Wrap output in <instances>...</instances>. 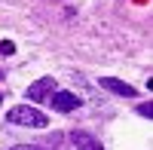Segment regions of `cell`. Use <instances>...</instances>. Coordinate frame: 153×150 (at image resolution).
<instances>
[{"instance_id":"9","label":"cell","mask_w":153,"mask_h":150,"mask_svg":"<svg viewBox=\"0 0 153 150\" xmlns=\"http://www.w3.org/2000/svg\"><path fill=\"white\" fill-rule=\"evenodd\" d=\"M0 104H3V92H0Z\"/></svg>"},{"instance_id":"4","label":"cell","mask_w":153,"mask_h":150,"mask_svg":"<svg viewBox=\"0 0 153 150\" xmlns=\"http://www.w3.org/2000/svg\"><path fill=\"white\" fill-rule=\"evenodd\" d=\"M98 86H101V89H107V92H113V95H120V98H135V95H138L135 86L123 83V80H117V77H101Z\"/></svg>"},{"instance_id":"2","label":"cell","mask_w":153,"mask_h":150,"mask_svg":"<svg viewBox=\"0 0 153 150\" xmlns=\"http://www.w3.org/2000/svg\"><path fill=\"white\" fill-rule=\"evenodd\" d=\"M49 101H52V107L58 110V114H71V110H76L83 101H80V95H74L68 89H55L52 95H49Z\"/></svg>"},{"instance_id":"8","label":"cell","mask_w":153,"mask_h":150,"mask_svg":"<svg viewBox=\"0 0 153 150\" xmlns=\"http://www.w3.org/2000/svg\"><path fill=\"white\" fill-rule=\"evenodd\" d=\"M9 150H46V147H37V144H16V147H9Z\"/></svg>"},{"instance_id":"1","label":"cell","mask_w":153,"mask_h":150,"mask_svg":"<svg viewBox=\"0 0 153 150\" xmlns=\"http://www.w3.org/2000/svg\"><path fill=\"white\" fill-rule=\"evenodd\" d=\"M6 120L12 123V126H28V129H46L49 126V117L43 114V110L31 107V104H16L6 114Z\"/></svg>"},{"instance_id":"7","label":"cell","mask_w":153,"mask_h":150,"mask_svg":"<svg viewBox=\"0 0 153 150\" xmlns=\"http://www.w3.org/2000/svg\"><path fill=\"white\" fill-rule=\"evenodd\" d=\"M138 114H141V117H153V104H138Z\"/></svg>"},{"instance_id":"10","label":"cell","mask_w":153,"mask_h":150,"mask_svg":"<svg viewBox=\"0 0 153 150\" xmlns=\"http://www.w3.org/2000/svg\"><path fill=\"white\" fill-rule=\"evenodd\" d=\"M0 80H3V68H0Z\"/></svg>"},{"instance_id":"5","label":"cell","mask_w":153,"mask_h":150,"mask_svg":"<svg viewBox=\"0 0 153 150\" xmlns=\"http://www.w3.org/2000/svg\"><path fill=\"white\" fill-rule=\"evenodd\" d=\"M71 144L76 150H104L101 147V138H95V135L86 132V129H74L71 132Z\"/></svg>"},{"instance_id":"3","label":"cell","mask_w":153,"mask_h":150,"mask_svg":"<svg viewBox=\"0 0 153 150\" xmlns=\"http://www.w3.org/2000/svg\"><path fill=\"white\" fill-rule=\"evenodd\" d=\"M52 89H55V80L52 77H40V80H34L25 92H28L31 101H46V98L52 95Z\"/></svg>"},{"instance_id":"6","label":"cell","mask_w":153,"mask_h":150,"mask_svg":"<svg viewBox=\"0 0 153 150\" xmlns=\"http://www.w3.org/2000/svg\"><path fill=\"white\" fill-rule=\"evenodd\" d=\"M16 52V43H9V40H0V55H12Z\"/></svg>"}]
</instances>
